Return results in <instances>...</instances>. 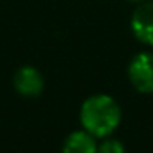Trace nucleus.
<instances>
[{
	"label": "nucleus",
	"instance_id": "0eeeda50",
	"mask_svg": "<svg viewBox=\"0 0 153 153\" xmlns=\"http://www.w3.org/2000/svg\"><path fill=\"white\" fill-rule=\"evenodd\" d=\"M130 2H138L140 4V2H145V0H130Z\"/></svg>",
	"mask_w": 153,
	"mask_h": 153
},
{
	"label": "nucleus",
	"instance_id": "39448f33",
	"mask_svg": "<svg viewBox=\"0 0 153 153\" xmlns=\"http://www.w3.org/2000/svg\"><path fill=\"white\" fill-rule=\"evenodd\" d=\"M96 137L87 130H76L69 133L63 143V153H97Z\"/></svg>",
	"mask_w": 153,
	"mask_h": 153
},
{
	"label": "nucleus",
	"instance_id": "7ed1b4c3",
	"mask_svg": "<svg viewBox=\"0 0 153 153\" xmlns=\"http://www.w3.org/2000/svg\"><path fill=\"white\" fill-rule=\"evenodd\" d=\"M13 87L23 97H38L45 89V77L35 66H22L13 74Z\"/></svg>",
	"mask_w": 153,
	"mask_h": 153
},
{
	"label": "nucleus",
	"instance_id": "423d86ee",
	"mask_svg": "<svg viewBox=\"0 0 153 153\" xmlns=\"http://www.w3.org/2000/svg\"><path fill=\"white\" fill-rule=\"evenodd\" d=\"M97 153H125V146L115 138H107L99 145Z\"/></svg>",
	"mask_w": 153,
	"mask_h": 153
},
{
	"label": "nucleus",
	"instance_id": "f257e3e1",
	"mask_svg": "<svg viewBox=\"0 0 153 153\" xmlns=\"http://www.w3.org/2000/svg\"><path fill=\"white\" fill-rule=\"evenodd\" d=\"M122 112L115 99L107 94H94L82 102L79 120L84 130L96 138H105L119 127Z\"/></svg>",
	"mask_w": 153,
	"mask_h": 153
},
{
	"label": "nucleus",
	"instance_id": "f03ea898",
	"mask_svg": "<svg viewBox=\"0 0 153 153\" xmlns=\"http://www.w3.org/2000/svg\"><path fill=\"white\" fill-rule=\"evenodd\" d=\"M128 79L138 92H153V54L138 53L128 64Z\"/></svg>",
	"mask_w": 153,
	"mask_h": 153
},
{
	"label": "nucleus",
	"instance_id": "20e7f679",
	"mask_svg": "<svg viewBox=\"0 0 153 153\" xmlns=\"http://www.w3.org/2000/svg\"><path fill=\"white\" fill-rule=\"evenodd\" d=\"M130 27L138 41L153 45V2H140V5L132 13Z\"/></svg>",
	"mask_w": 153,
	"mask_h": 153
}]
</instances>
